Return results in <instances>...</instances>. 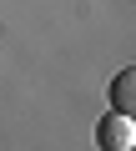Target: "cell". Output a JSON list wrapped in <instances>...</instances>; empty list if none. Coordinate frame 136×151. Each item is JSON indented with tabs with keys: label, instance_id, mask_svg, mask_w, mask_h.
Listing matches in <instances>:
<instances>
[{
	"label": "cell",
	"instance_id": "obj_1",
	"mask_svg": "<svg viewBox=\"0 0 136 151\" xmlns=\"http://www.w3.org/2000/svg\"><path fill=\"white\" fill-rule=\"evenodd\" d=\"M96 141L106 151H131L136 146V116H126V111L111 106V116H101V126H96Z\"/></svg>",
	"mask_w": 136,
	"mask_h": 151
},
{
	"label": "cell",
	"instance_id": "obj_2",
	"mask_svg": "<svg viewBox=\"0 0 136 151\" xmlns=\"http://www.w3.org/2000/svg\"><path fill=\"white\" fill-rule=\"evenodd\" d=\"M111 106L126 111V116H136V65H126L116 81H111Z\"/></svg>",
	"mask_w": 136,
	"mask_h": 151
}]
</instances>
